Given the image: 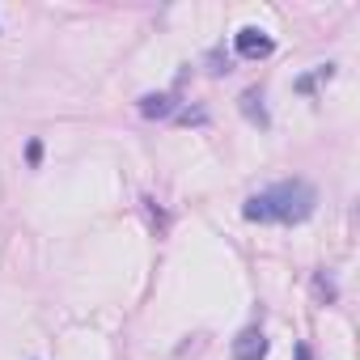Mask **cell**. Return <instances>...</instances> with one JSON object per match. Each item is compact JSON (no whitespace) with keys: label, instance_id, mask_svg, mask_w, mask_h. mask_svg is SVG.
I'll return each instance as SVG.
<instances>
[{"label":"cell","instance_id":"obj_6","mask_svg":"<svg viewBox=\"0 0 360 360\" xmlns=\"http://www.w3.org/2000/svg\"><path fill=\"white\" fill-rule=\"evenodd\" d=\"M314 288H318V297H326V301L335 297V288H330V280H326V276H318V280H314Z\"/></svg>","mask_w":360,"mask_h":360},{"label":"cell","instance_id":"obj_5","mask_svg":"<svg viewBox=\"0 0 360 360\" xmlns=\"http://www.w3.org/2000/svg\"><path fill=\"white\" fill-rule=\"evenodd\" d=\"M242 110H246L255 123H263V127H267V110H263V98H259L255 89H250V94H242Z\"/></svg>","mask_w":360,"mask_h":360},{"label":"cell","instance_id":"obj_4","mask_svg":"<svg viewBox=\"0 0 360 360\" xmlns=\"http://www.w3.org/2000/svg\"><path fill=\"white\" fill-rule=\"evenodd\" d=\"M140 115H144V119H165V115H174L169 94H144V98H140Z\"/></svg>","mask_w":360,"mask_h":360},{"label":"cell","instance_id":"obj_2","mask_svg":"<svg viewBox=\"0 0 360 360\" xmlns=\"http://www.w3.org/2000/svg\"><path fill=\"white\" fill-rule=\"evenodd\" d=\"M233 51H238L242 60H263V56H271V51H276V39H271L267 30H259V26H246V30H238Z\"/></svg>","mask_w":360,"mask_h":360},{"label":"cell","instance_id":"obj_1","mask_svg":"<svg viewBox=\"0 0 360 360\" xmlns=\"http://www.w3.org/2000/svg\"><path fill=\"white\" fill-rule=\"evenodd\" d=\"M314 208H318L314 183H305V178H284V183L250 195L246 208H242V217L259 221V225H267V221H276V225H301V221L314 217Z\"/></svg>","mask_w":360,"mask_h":360},{"label":"cell","instance_id":"obj_7","mask_svg":"<svg viewBox=\"0 0 360 360\" xmlns=\"http://www.w3.org/2000/svg\"><path fill=\"white\" fill-rule=\"evenodd\" d=\"M297 360H309V347H305V343L297 347Z\"/></svg>","mask_w":360,"mask_h":360},{"label":"cell","instance_id":"obj_3","mask_svg":"<svg viewBox=\"0 0 360 360\" xmlns=\"http://www.w3.org/2000/svg\"><path fill=\"white\" fill-rule=\"evenodd\" d=\"M233 360H267V335L259 326H246L233 339Z\"/></svg>","mask_w":360,"mask_h":360}]
</instances>
